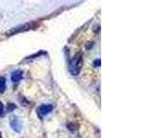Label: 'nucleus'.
<instances>
[{
  "label": "nucleus",
  "mask_w": 147,
  "mask_h": 138,
  "mask_svg": "<svg viewBox=\"0 0 147 138\" xmlns=\"http://www.w3.org/2000/svg\"><path fill=\"white\" fill-rule=\"evenodd\" d=\"M3 113H4V105L1 101H0V117L3 116Z\"/></svg>",
  "instance_id": "obj_8"
},
{
  "label": "nucleus",
  "mask_w": 147,
  "mask_h": 138,
  "mask_svg": "<svg viewBox=\"0 0 147 138\" xmlns=\"http://www.w3.org/2000/svg\"><path fill=\"white\" fill-rule=\"evenodd\" d=\"M6 79L5 77H0V94H2L6 90Z\"/></svg>",
  "instance_id": "obj_6"
},
{
  "label": "nucleus",
  "mask_w": 147,
  "mask_h": 138,
  "mask_svg": "<svg viewBox=\"0 0 147 138\" xmlns=\"http://www.w3.org/2000/svg\"><path fill=\"white\" fill-rule=\"evenodd\" d=\"M23 77V72L21 70H16L14 71L13 74L11 75V79L13 82H18L22 79Z\"/></svg>",
  "instance_id": "obj_5"
},
{
  "label": "nucleus",
  "mask_w": 147,
  "mask_h": 138,
  "mask_svg": "<svg viewBox=\"0 0 147 138\" xmlns=\"http://www.w3.org/2000/svg\"><path fill=\"white\" fill-rule=\"evenodd\" d=\"M10 126L14 131L20 133L22 128V124H21L20 120L17 116H11L10 117Z\"/></svg>",
  "instance_id": "obj_4"
},
{
  "label": "nucleus",
  "mask_w": 147,
  "mask_h": 138,
  "mask_svg": "<svg viewBox=\"0 0 147 138\" xmlns=\"http://www.w3.org/2000/svg\"><path fill=\"white\" fill-rule=\"evenodd\" d=\"M83 64V58L82 54L80 53H76L74 58L71 60L70 64H69V71L74 76H77L80 73Z\"/></svg>",
  "instance_id": "obj_1"
},
{
  "label": "nucleus",
  "mask_w": 147,
  "mask_h": 138,
  "mask_svg": "<svg viewBox=\"0 0 147 138\" xmlns=\"http://www.w3.org/2000/svg\"><path fill=\"white\" fill-rule=\"evenodd\" d=\"M67 127H68V129H69V130H70L71 132H75V131L77 130L78 125H77V124H76V123L70 122V123H68V124H67Z\"/></svg>",
  "instance_id": "obj_7"
},
{
  "label": "nucleus",
  "mask_w": 147,
  "mask_h": 138,
  "mask_svg": "<svg viewBox=\"0 0 147 138\" xmlns=\"http://www.w3.org/2000/svg\"><path fill=\"white\" fill-rule=\"evenodd\" d=\"M0 138H2V133H0Z\"/></svg>",
  "instance_id": "obj_10"
},
{
  "label": "nucleus",
  "mask_w": 147,
  "mask_h": 138,
  "mask_svg": "<svg viewBox=\"0 0 147 138\" xmlns=\"http://www.w3.org/2000/svg\"><path fill=\"white\" fill-rule=\"evenodd\" d=\"M52 110H53L52 105L51 104H43V105L40 106L38 110H37V112H38V115L40 116V118H43L47 114H49Z\"/></svg>",
  "instance_id": "obj_3"
},
{
  "label": "nucleus",
  "mask_w": 147,
  "mask_h": 138,
  "mask_svg": "<svg viewBox=\"0 0 147 138\" xmlns=\"http://www.w3.org/2000/svg\"><path fill=\"white\" fill-rule=\"evenodd\" d=\"M35 23L34 22H30V23H26V24H23L20 26H18L16 28H13L9 31L7 32V36H11V35H15L17 33H20V32H24L27 31L30 29H33L35 28Z\"/></svg>",
  "instance_id": "obj_2"
},
{
  "label": "nucleus",
  "mask_w": 147,
  "mask_h": 138,
  "mask_svg": "<svg viewBox=\"0 0 147 138\" xmlns=\"http://www.w3.org/2000/svg\"><path fill=\"white\" fill-rule=\"evenodd\" d=\"M16 108V105L15 104H8V107H7V109H8V112H12V110Z\"/></svg>",
  "instance_id": "obj_9"
}]
</instances>
